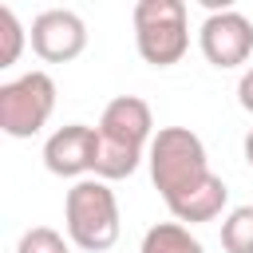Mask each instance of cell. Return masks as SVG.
Returning a JSON list of instances; mask_svg holds the SVG:
<instances>
[{"label":"cell","mask_w":253,"mask_h":253,"mask_svg":"<svg viewBox=\"0 0 253 253\" xmlns=\"http://www.w3.org/2000/svg\"><path fill=\"white\" fill-rule=\"evenodd\" d=\"M99 154H95V178L119 182L138 170L154 142V115L146 99L138 95H119L103 107L99 115Z\"/></svg>","instance_id":"cell-1"},{"label":"cell","mask_w":253,"mask_h":253,"mask_svg":"<svg viewBox=\"0 0 253 253\" xmlns=\"http://www.w3.org/2000/svg\"><path fill=\"white\" fill-rule=\"evenodd\" d=\"M146 162H150V182L166 206H174L213 174L206 158V142L190 126H158L146 150Z\"/></svg>","instance_id":"cell-2"},{"label":"cell","mask_w":253,"mask_h":253,"mask_svg":"<svg viewBox=\"0 0 253 253\" xmlns=\"http://www.w3.org/2000/svg\"><path fill=\"white\" fill-rule=\"evenodd\" d=\"M63 229L83 253H107L115 249L123 221H119V198L111 182L103 178H79L63 198Z\"/></svg>","instance_id":"cell-3"},{"label":"cell","mask_w":253,"mask_h":253,"mask_svg":"<svg viewBox=\"0 0 253 253\" xmlns=\"http://www.w3.org/2000/svg\"><path fill=\"white\" fill-rule=\"evenodd\" d=\"M130 24L134 47L150 67H174L190 51V20L182 0H138Z\"/></svg>","instance_id":"cell-4"},{"label":"cell","mask_w":253,"mask_h":253,"mask_svg":"<svg viewBox=\"0 0 253 253\" xmlns=\"http://www.w3.org/2000/svg\"><path fill=\"white\" fill-rule=\"evenodd\" d=\"M55 111V79L47 71H24L0 83V130L8 138H32Z\"/></svg>","instance_id":"cell-5"},{"label":"cell","mask_w":253,"mask_h":253,"mask_svg":"<svg viewBox=\"0 0 253 253\" xmlns=\"http://www.w3.org/2000/svg\"><path fill=\"white\" fill-rule=\"evenodd\" d=\"M198 47L202 55L217 67V71H229V67H241L249 63L253 55V24L237 12V8H217L202 20L198 28Z\"/></svg>","instance_id":"cell-6"},{"label":"cell","mask_w":253,"mask_h":253,"mask_svg":"<svg viewBox=\"0 0 253 253\" xmlns=\"http://www.w3.org/2000/svg\"><path fill=\"white\" fill-rule=\"evenodd\" d=\"M32 51L43 63H71L87 47V24L71 8H43L32 20Z\"/></svg>","instance_id":"cell-7"},{"label":"cell","mask_w":253,"mask_h":253,"mask_svg":"<svg viewBox=\"0 0 253 253\" xmlns=\"http://www.w3.org/2000/svg\"><path fill=\"white\" fill-rule=\"evenodd\" d=\"M95 154H99V130L87 123H67L47 134L43 142V166L55 178H83L95 174Z\"/></svg>","instance_id":"cell-8"},{"label":"cell","mask_w":253,"mask_h":253,"mask_svg":"<svg viewBox=\"0 0 253 253\" xmlns=\"http://www.w3.org/2000/svg\"><path fill=\"white\" fill-rule=\"evenodd\" d=\"M225 202H229V186H225L217 174H210L198 190H190L186 198H178V202H174V206H166V210H170V213H174V221H182V225H202V221L221 217Z\"/></svg>","instance_id":"cell-9"},{"label":"cell","mask_w":253,"mask_h":253,"mask_svg":"<svg viewBox=\"0 0 253 253\" xmlns=\"http://www.w3.org/2000/svg\"><path fill=\"white\" fill-rule=\"evenodd\" d=\"M138 253H206V245L190 233V225L182 221H158L142 233V249Z\"/></svg>","instance_id":"cell-10"},{"label":"cell","mask_w":253,"mask_h":253,"mask_svg":"<svg viewBox=\"0 0 253 253\" xmlns=\"http://www.w3.org/2000/svg\"><path fill=\"white\" fill-rule=\"evenodd\" d=\"M221 249L225 253H253V206H233L221 217Z\"/></svg>","instance_id":"cell-11"},{"label":"cell","mask_w":253,"mask_h":253,"mask_svg":"<svg viewBox=\"0 0 253 253\" xmlns=\"http://www.w3.org/2000/svg\"><path fill=\"white\" fill-rule=\"evenodd\" d=\"M28 36H32V32L16 20V12H12L8 4H0V67H12V63L20 59Z\"/></svg>","instance_id":"cell-12"},{"label":"cell","mask_w":253,"mask_h":253,"mask_svg":"<svg viewBox=\"0 0 253 253\" xmlns=\"http://www.w3.org/2000/svg\"><path fill=\"white\" fill-rule=\"evenodd\" d=\"M16 253H67V241H63V233H55L51 225H32V229L20 233Z\"/></svg>","instance_id":"cell-13"},{"label":"cell","mask_w":253,"mask_h":253,"mask_svg":"<svg viewBox=\"0 0 253 253\" xmlns=\"http://www.w3.org/2000/svg\"><path fill=\"white\" fill-rule=\"evenodd\" d=\"M237 103L253 115V67H249V71H241V79H237Z\"/></svg>","instance_id":"cell-14"},{"label":"cell","mask_w":253,"mask_h":253,"mask_svg":"<svg viewBox=\"0 0 253 253\" xmlns=\"http://www.w3.org/2000/svg\"><path fill=\"white\" fill-rule=\"evenodd\" d=\"M241 150H245V162H249V166H253V130H249V134H245V142H241Z\"/></svg>","instance_id":"cell-15"}]
</instances>
